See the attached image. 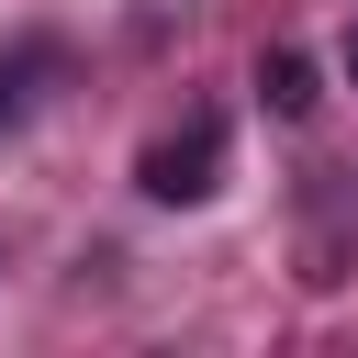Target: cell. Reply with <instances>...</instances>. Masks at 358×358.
Listing matches in <instances>:
<instances>
[{"label":"cell","instance_id":"3957f363","mask_svg":"<svg viewBox=\"0 0 358 358\" xmlns=\"http://www.w3.org/2000/svg\"><path fill=\"white\" fill-rule=\"evenodd\" d=\"M45 67H56V45H11V56H0V123H22V101H34Z\"/></svg>","mask_w":358,"mask_h":358},{"label":"cell","instance_id":"277c9868","mask_svg":"<svg viewBox=\"0 0 358 358\" xmlns=\"http://www.w3.org/2000/svg\"><path fill=\"white\" fill-rule=\"evenodd\" d=\"M347 78H358V22H347Z\"/></svg>","mask_w":358,"mask_h":358},{"label":"cell","instance_id":"6da1fadb","mask_svg":"<svg viewBox=\"0 0 358 358\" xmlns=\"http://www.w3.org/2000/svg\"><path fill=\"white\" fill-rule=\"evenodd\" d=\"M213 168H224V112H190L179 134H157L134 157V190L145 201H213Z\"/></svg>","mask_w":358,"mask_h":358},{"label":"cell","instance_id":"7a4b0ae2","mask_svg":"<svg viewBox=\"0 0 358 358\" xmlns=\"http://www.w3.org/2000/svg\"><path fill=\"white\" fill-rule=\"evenodd\" d=\"M257 101H268L280 123H302V112H313V56H302V45H268V56H257Z\"/></svg>","mask_w":358,"mask_h":358}]
</instances>
